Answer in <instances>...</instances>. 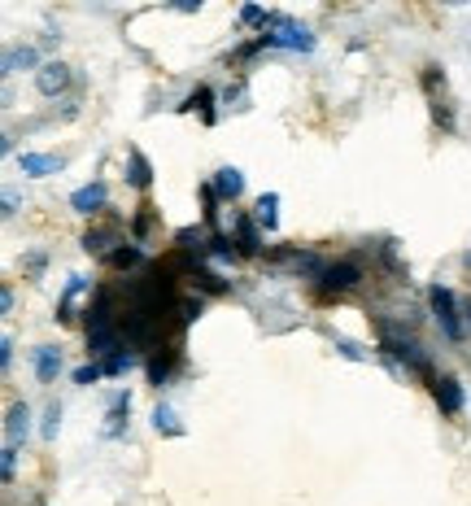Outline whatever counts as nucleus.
Returning a JSON list of instances; mask_svg holds the SVG:
<instances>
[{"label":"nucleus","mask_w":471,"mask_h":506,"mask_svg":"<svg viewBox=\"0 0 471 506\" xmlns=\"http://www.w3.org/2000/svg\"><path fill=\"white\" fill-rule=\"evenodd\" d=\"M127 179H131V188H140V192L153 183V166H149V157H145L140 149H131V175Z\"/></svg>","instance_id":"obj_13"},{"label":"nucleus","mask_w":471,"mask_h":506,"mask_svg":"<svg viewBox=\"0 0 471 506\" xmlns=\"http://www.w3.org/2000/svg\"><path fill=\"white\" fill-rule=\"evenodd\" d=\"M236 228H240V240H236V245H240V253H249V258H253V253H262V236H258V223H253V219H236Z\"/></svg>","instance_id":"obj_14"},{"label":"nucleus","mask_w":471,"mask_h":506,"mask_svg":"<svg viewBox=\"0 0 471 506\" xmlns=\"http://www.w3.org/2000/svg\"><path fill=\"white\" fill-rule=\"evenodd\" d=\"M0 467H5V481H14V472H18V445H5L0 450Z\"/></svg>","instance_id":"obj_21"},{"label":"nucleus","mask_w":471,"mask_h":506,"mask_svg":"<svg viewBox=\"0 0 471 506\" xmlns=\"http://www.w3.org/2000/svg\"><path fill=\"white\" fill-rule=\"evenodd\" d=\"M44 262H49V258H44V253H26V276H40V271H44Z\"/></svg>","instance_id":"obj_24"},{"label":"nucleus","mask_w":471,"mask_h":506,"mask_svg":"<svg viewBox=\"0 0 471 506\" xmlns=\"http://www.w3.org/2000/svg\"><path fill=\"white\" fill-rule=\"evenodd\" d=\"M428 302H432V314H437V323L446 328L449 341H463V323H458V310H454V293H449L446 284H432V288H428Z\"/></svg>","instance_id":"obj_2"},{"label":"nucleus","mask_w":471,"mask_h":506,"mask_svg":"<svg viewBox=\"0 0 471 506\" xmlns=\"http://www.w3.org/2000/svg\"><path fill=\"white\" fill-rule=\"evenodd\" d=\"M18 171L31 179H49L61 171V157H52V153H23L18 157Z\"/></svg>","instance_id":"obj_7"},{"label":"nucleus","mask_w":471,"mask_h":506,"mask_svg":"<svg viewBox=\"0 0 471 506\" xmlns=\"http://www.w3.org/2000/svg\"><path fill=\"white\" fill-rule=\"evenodd\" d=\"M35 88H40V97H61L71 88V66L66 61H44L35 70Z\"/></svg>","instance_id":"obj_4"},{"label":"nucleus","mask_w":471,"mask_h":506,"mask_svg":"<svg viewBox=\"0 0 471 506\" xmlns=\"http://www.w3.org/2000/svg\"><path fill=\"white\" fill-rule=\"evenodd\" d=\"M214 192H219V201H236L240 192H245V175L236 171V166H223V171H214Z\"/></svg>","instance_id":"obj_8"},{"label":"nucleus","mask_w":471,"mask_h":506,"mask_svg":"<svg viewBox=\"0 0 471 506\" xmlns=\"http://www.w3.org/2000/svg\"><path fill=\"white\" fill-rule=\"evenodd\" d=\"M336 350H341V354H345L349 362H363V358H367L363 350H358V345H353V341H336Z\"/></svg>","instance_id":"obj_25"},{"label":"nucleus","mask_w":471,"mask_h":506,"mask_svg":"<svg viewBox=\"0 0 471 506\" xmlns=\"http://www.w3.org/2000/svg\"><path fill=\"white\" fill-rule=\"evenodd\" d=\"M153 428L162 432V436H184V424H179V415H174L171 406H157L153 410Z\"/></svg>","instance_id":"obj_15"},{"label":"nucleus","mask_w":471,"mask_h":506,"mask_svg":"<svg viewBox=\"0 0 471 506\" xmlns=\"http://www.w3.org/2000/svg\"><path fill=\"white\" fill-rule=\"evenodd\" d=\"M9 362H14V341L0 336V367H9Z\"/></svg>","instance_id":"obj_26"},{"label":"nucleus","mask_w":471,"mask_h":506,"mask_svg":"<svg viewBox=\"0 0 471 506\" xmlns=\"http://www.w3.org/2000/svg\"><path fill=\"white\" fill-rule=\"evenodd\" d=\"M105 201H109V183H105V179L83 183L79 192H71V210H75V214H100Z\"/></svg>","instance_id":"obj_5"},{"label":"nucleus","mask_w":471,"mask_h":506,"mask_svg":"<svg viewBox=\"0 0 471 506\" xmlns=\"http://www.w3.org/2000/svg\"><path fill=\"white\" fill-rule=\"evenodd\" d=\"M57 371H61V350L57 345H40L35 350V376H40V384H52Z\"/></svg>","instance_id":"obj_11"},{"label":"nucleus","mask_w":471,"mask_h":506,"mask_svg":"<svg viewBox=\"0 0 471 506\" xmlns=\"http://www.w3.org/2000/svg\"><path fill=\"white\" fill-rule=\"evenodd\" d=\"M5 432H9V445H18L26 432H31V406L26 402L9 406V415H5Z\"/></svg>","instance_id":"obj_10"},{"label":"nucleus","mask_w":471,"mask_h":506,"mask_svg":"<svg viewBox=\"0 0 471 506\" xmlns=\"http://www.w3.org/2000/svg\"><path fill=\"white\" fill-rule=\"evenodd\" d=\"M267 18H271V14H267L262 5H245V9H240V23L245 26H262V31H267Z\"/></svg>","instance_id":"obj_19"},{"label":"nucleus","mask_w":471,"mask_h":506,"mask_svg":"<svg viewBox=\"0 0 471 506\" xmlns=\"http://www.w3.org/2000/svg\"><path fill=\"white\" fill-rule=\"evenodd\" d=\"M210 101H214V92H210V88H197V92L188 97V105H184V109H205V123H214V114H210Z\"/></svg>","instance_id":"obj_17"},{"label":"nucleus","mask_w":471,"mask_h":506,"mask_svg":"<svg viewBox=\"0 0 471 506\" xmlns=\"http://www.w3.org/2000/svg\"><path fill=\"white\" fill-rule=\"evenodd\" d=\"M253 223L262 231H275L279 228V192H262L258 205H253Z\"/></svg>","instance_id":"obj_9"},{"label":"nucleus","mask_w":471,"mask_h":506,"mask_svg":"<svg viewBox=\"0 0 471 506\" xmlns=\"http://www.w3.org/2000/svg\"><path fill=\"white\" fill-rule=\"evenodd\" d=\"M40 61V52L31 49V44H23V49H9L5 52V75H18V70H31Z\"/></svg>","instance_id":"obj_12"},{"label":"nucleus","mask_w":471,"mask_h":506,"mask_svg":"<svg viewBox=\"0 0 471 506\" xmlns=\"http://www.w3.org/2000/svg\"><path fill=\"white\" fill-rule=\"evenodd\" d=\"M253 49L310 52L315 49V31H310V26H301V23H293V18H284V14H271V18H267V31H262L245 52H253Z\"/></svg>","instance_id":"obj_1"},{"label":"nucleus","mask_w":471,"mask_h":506,"mask_svg":"<svg viewBox=\"0 0 471 506\" xmlns=\"http://www.w3.org/2000/svg\"><path fill=\"white\" fill-rule=\"evenodd\" d=\"M61 428V406H49V419H44V441H52Z\"/></svg>","instance_id":"obj_23"},{"label":"nucleus","mask_w":471,"mask_h":506,"mask_svg":"<svg viewBox=\"0 0 471 506\" xmlns=\"http://www.w3.org/2000/svg\"><path fill=\"white\" fill-rule=\"evenodd\" d=\"M467 319H471V314H467Z\"/></svg>","instance_id":"obj_28"},{"label":"nucleus","mask_w":471,"mask_h":506,"mask_svg":"<svg viewBox=\"0 0 471 506\" xmlns=\"http://www.w3.org/2000/svg\"><path fill=\"white\" fill-rule=\"evenodd\" d=\"M171 367H174L171 354H153L149 358V384H157V389H162V384L171 380Z\"/></svg>","instance_id":"obj_16"},{"label":"nucleus","mask_w":471,"mask_h":506,"mask_svg":"<svg viewBox=\"0 0 471 506\" xmlns=\"http://www.w3.org/2000/svg\"><path fill=\"white\" fill-rule=\"evenodd\" d=\"M432 393H437V406H441L446 415H458V410H463V402H467L463 380H454V376H441L437 384H432Z\"/></svg>","instance_id":"obj_6"},{"label":"nucleus","mask_w":471,"mask_h":506,"mask_svg":"<svg viewBox=\"0 0 471 506\" xmlns=\"http://www.w3.org/2000/svg\"><path fill=\"white\" fill-rule=\"evenodd\" d=\"M131 362H136V358L127 354V350H118V354H114V358H105L100 367H105V376H123V371H127V367H131Z\"/></svg>","instance_id":"obj_18"},{"label":"nucleus","mask_w":471,"mask_h":506,"mask_svg":"<svg viewBox=\"0 0 471 506\" xmlns=\"http://www.w3.org/2000/svg\"><path fill=\"white\" fill-rule=\"evenodd\" d=\"M140 258H145V253L136 249V245H127V249H114V253H109V267H136Z\"/></svg>","instance_id":"obj_20"},{"label":"nucleus","mask_w":471,"mask_h":506,"mask_svg":"<svg viewBox=\"0 0 471 506\" xmlns=\"http://www.w3.org/2000/svg\"><path fill=\"white\" fill-rule=\"evenodd\" d=\"M201 314V302H184V323H193Z\"/></svg>","instance_id":"obj_27"},{"label":"nucleus","mask_w":471,"mask_h":506,"mask_svg":"<svg viewBox=\"0 0 471 506\" xmlns=\"http://www.w3.org/2000/svg\"><path fill=\"white\" fill-rule=\"evenodd\" d=\"M358 279H363V267H358V262H336V267H323L319 288L332 297V293H349Z\"/></svg>","instance_id":"obj_3"},{"label":"nucleus","mask_w":471,"mask_h":506,"mask_svg":"<svg viewBox=\"0 0 471 506\" xmlns=\"http://www.w3.org/2000/svg\"><path fill=\"white\" fill-rule=\"evenodd\" d=\"M100 376H105V367H100V362H88V367L75 371V384H97Z\"/></svg>","instance_id":"obj_22"}]
</instances>
